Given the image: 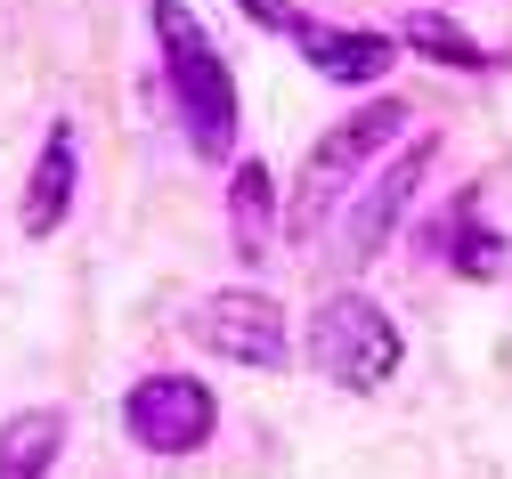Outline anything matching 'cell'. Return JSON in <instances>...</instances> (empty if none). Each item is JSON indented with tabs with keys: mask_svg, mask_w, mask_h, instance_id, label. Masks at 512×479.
Wrapping results in <instances>:
<instances>
[{
	"mask_svg": "<svg viewBox=\"0 0 512 479\" xmlns=\"http://www.w3.org/2000/svg\"><path fill=\"white\" fill-rule=\"evenodd\" d=\"M236 9H244L252 25H261V33H285V25L301 17V9H293V0H236Z\"/></svg>",
	"mask_w": 512,
	"mask_h": 479,
	"instance_id": "cell-13",
	"label": "cell"
},
{
	"mask_svg": "<svg viewBox=\"0 0 512 479\" xmlns=\"http://www.w3.org/2000/svg\"><path fill=\"white\" fill-rule=\"evenodd\" d=\"M447 260H456V277H472V285H488V277H504V236L480 220V195H456V212H447Z\"/></svg>",
	"mask_w": 512,
	"mask_h": 479,
	"instance_id": "cell-11",
	"label": "cell"
},
{
	"mask_svg": "<svg viewBox=\"0 0 512 479\" xmlns=\"http://www.w3.org/2000/svg\"><path fill=\"white\" fill-rule=\"evenodd\" d=\"M431 139H415L399 163H382L374 179H366V195L350 203V220H342V268H366L382 244H391L399 236V220L415 212V187H423V171H431Z\"/></svg>",
	"mask_w": 512,
	"mask_h": 479,
	"instance_id": "cell-6",
	"label": "cell"
},
{
	"mask_svg": "<svg viewBox=\"0 0 512 479\" xmlns=\"http://www.w3.org/2000/svg\"><path fill=\"white\" fill-rule=\"evenodd\" d=\"M228 236H236V260H269V236H277V179L269 163H236L228 179Z\"/></svg>",
	"mask_w": 512,
	"mask_h": 479,
	"instance_id": "cell-10",
	"label": "cell"
},
{
	"mask_svg": "<svg viewBox=\"0 0 512 479\" xmlns=\"http://www.w3.org/2000/svg\"><path fill=\"white\" fill-rule=\"evenodd\" d=\"M66 455V406H17L0 423V479H49Z\"/></svg>",
	"mask_w": 512,
	"mask_h": 479,
	"instance_id": "cell-9",
	"label": "cell"
},
{
	"mask_svg": "<svg viewBox=\"0 0 512 479\" xmlns=\"http://www.w3.org/2000/svg\"><path fill=\"white\" fill-rule=\"evenodd\" d=\"M187 333H196L212 358H228V366H252V374H277V366H293V333H285V309H277L269 293H252V285H228V293L196 301Z\"/></svg>",
	"mask_w": 512,
	"mask_h": 479,
	"instance_id": "cell-4",
	"label": "cell"
},
{
	"mask_svg": "<svg viewBox=\"0 0 512 479\" xmlns=\"http://www.w3.org/2000/svg\"><path fill=\"white\" fill-rule=\"evenodd\" d=\"M399 41L423 49V57H439V65H464V74H488V65H496V49H480L456 17H439V9H415V17L399 25Z\"/></svg>",
	"mask_w": 512,
	"mask_h": 479,
	"instance_id": "cell-12",
	"label": "cell"
},
{
	"mask_svg": "<svg viewBox=\"0 0 512 479\" xmlns=\"http://www.w3.org/2000/svg\"><path fill=\"white\" fill-rule=\"evenodd\" d=\"M147 17H155V41H163V90H171V114L187 130V147L204 163L236 155V82H228L220 41L196 25L187 0H147Z\"/></svg>",
	"mask_w": 512,
	"mask_h": 479,
	"instance_id": "cell-1",
	"label": "cell"
},
{
	"mask_svg": "<svg viewBox=\"0 0 512 479\" xmlns=\"http://www.w3.org/2000/svg\"><path fill=\"white\" fill-rule=\"evenodd\" d=\"M122 431L147 455H196L220 431V398L196 374H139L131 398H122Z\"/></svg>",
	"mask_w": 512,
	"mask_h": 479,
	"instance_id": "cell-5",
	"label": "cell"
},
{
	"mask_svg": "<svg viewBox=\"0 0 512 479\" xmlns=\"http://www.w3.org/2000/svg\"><path fill=\"white\" fill-rule=\"evenodd\" d=\"M74 187H82V147H74V122H49L41 130V163L25 179V236H57L74 220Z\"/></svg>",
	"mask_w": 512,
	"mask_h": 479,
	"instance_id": "cell-8",
	"label": "cell"
},
{
	"mask_svg": "<svg viewBox=\"0 0 512 479\" xmlns=\"http://www.w3.org/2000/svg\"><path fill=\"white\" fill-rule=\"evenodd\" d=\"M407 130V98H374V106H358L350 122H334L326 139L309 147V163H301V187H293V236H317L334 212H342V195H350V179L382 155Z\"/></svg>",
	"mask_w": 512,
	"mask_h": 479,
	"instance_id": "cell-3",
	"label": "cell"
},
{
	"mask_svg": "<svg viewBox=\"0 0 512 479\" xmlns=\"http://www.w3.org/2000/svg\"><path fill=\"white\" fill-rule=\"evenodd\" d=\"M399 358H407V341H399V325H391L382 301H366V293H326V301L309 309V366L326 374L334 390L366 398V390H382V382L399 374Z\"/></svg>",
	"mask_w": 512,
	"mask_h": 479,
	"instance_id": "cell-2",
	"label": "cell"
},
{
	"mask_svg": "<svg viewBox=\"0 0 512 479\" xmlns=\"http://www.w3.org/2000/svg\"><path fill=\"white\" fill-rule=\"evenodd\" d=\"M285 33L309 57V74H326V82H382L399 65V41L391 33H350V25H317V17H293Z\"/></svg>",
	"mask_w": 512,
	"mask_h": 479,
	"instance_id": "cell-7",
	"label": "cell"
}]
</instances>
